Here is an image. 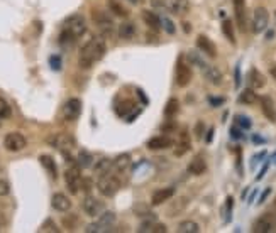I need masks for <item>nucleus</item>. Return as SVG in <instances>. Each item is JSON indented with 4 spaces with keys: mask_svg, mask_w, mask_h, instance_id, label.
<instances>
[{
    "mask_svg": "<svg viewBox=\"0 0 276 233\" xmlns=\"http://www.w3.org/2000/svg\"><path fill=\"white\" fill-rule=\"evenodd\" d=\"M230 134H232V139H241L242 137L241 129H237V127H232V129H230Z\"/></svg>",
    "mask_w": 276,
    "mask_h": 233,
    "instance_id": "nucleus-47",
    "label": "nucleus"
},
{
    "mask_svg": "<svg viewBox=\"0 0 276 233\" xmlns=\"http://www.w3.org/2000/svg\"><path fill=\"white\" fill-rule=\"evenodd\" d=\"M107 7H108V11L114 14V16L120 17V19H125V17L129 16V11H127V9L122 6L120 2H117V0H108V2H107Z\"/></svg>",
    "mask_w": 276,
    "mask_h": 233,
    "instance_id": "nucleus-27",
    "label": "nucleus"
},
{
    "mask_svg": "<svg viewBox=\"0 0 276 233\" xmlns=\"http://www.w3.org/2000/svg\"><path fill=\"white\" fill-rule=\"evenodd\" d=\"M166 231V225L163 223H155V233H165Z\"/></svg>",
    "mask_w": 276,
    "mask_h": 233,
    "instance_id": "nucleus-48",
    "label": "nucleus"
},
{
    "mask_svg": "<svg viewBox=\"0 0 276 233\" xmlns=\"http://www.w3.org/2000/svg\"><path fill=\"white\" fill-rule=\"evenodd\" d=\"M9 191H11V186H9L7 181L0 179V196H7Z\"/></svg>",
    "mask_w": 276,
    "mask_h": 233,
    "instance_id": "nucleus-43",
    "label": "nucleus"
},
{
    "mask_svg": "<svg viewBox=\"0 0 276 233\" xmlns=\"http://www.w3.org/2000/svg\"><path fill=\"white\" fill-rule=\"evenodd\" d=\"M175 196V188H163L158 189L151 198V204L153 206H158V204H163L166 201H170Z\"/></svg>",
    "mask_w": 276,
    "mask_h": 233,
    "instance_id": "nucleus-24",
    "label": "nucleus"
},
{
    "mask_svg": "<svg viewBox=\"0 0 276 233\" xmlns=\"http://www.w3.org/2000/svg\"><path fill=\"white\" fill-rule=\"evenodd\" d=\"M274 230H276V218L273 213H263L252 223V231L254 233H271Z\"/></svg>",
    "mask_w": 276,
    "mask_h": 233,
    "instance_id": "nucleus-6",
    "label": "nucleus"
},
{
    "mask_svg": "<svg viewBox=\"0 0 276 233\" xmlns=\"http://www.w3.org/2000/svg\"><path fill=\"white\" fill-rule=\"evenodd\" d=\"M92 21L93 24L98 27V31L102 33L103 38H110V36L114 34V21H112V17L108 16L107 12L95 9L92 12Z\"/></svg>",
    "mask_w": 276,
    "mask_h": 233,
    "instance_id": "nucleus-4",
    "label": "nucleus"
},
{
    "mask_svg": "<svg viewBox=\"0 0 276 233\" xmlns=\"http://www.w3.org/2000/svg\"><path fill=\"white\" fill-rule=\"evenodd\" d=\"M187 59H188V63H190V65H195V66L200 68V70H203V68L207 66V63L203 61V59L200 58V54H198L197 51H188V54H187Z\"/></svg>",
    "mask_w": 276,
    "mask_h": 233,
    "instance_id": "nucleus-37",
    "label": "nucleus"
},
{
    "mask_svg": "<svg viewBox=\"0 0 276 233\" xmlns=\"http://www.w3.org/2000/svg\"><path fill=\"white\" fill-rule=\"evenodd\" d=\"M188 174H192V176H202L203 172L207 171V162H205V159L202 157V155H195V157L190 161L188 164Z\"/></svg>",
    "mask_w": 276,
    "mask_h": 233,
    "instance_id": "nucleus-22",
    "label": "nucleus"
},
{
    "mask_svg": "<svg viewBox=\"0 0 276 233\" xmlns=\"http://www.w3.org/2000/svg\"><path fill=\"white\" fill-rule=\"evenodd\" d=\"M87 33V19L81 14H73L66 17L63 22V29L60 34V44L61 46H71L75 44L76 39Z\"/></svg>",
    "mask_w": 276,
    "mask_h": 233,
    "instance_id": "nucleus-1",
    "label": "nucleus"
},
{
    "mask_svg": "<svg viewBox=\"0 0 276 233\" xmlns=\"http://www.w3.org/2000/svg\"><path fill=\"white\" fill-rule=\"evenodd\" d=\"M257 100L259 98H257V95L254 93V90L252 88H246L241 95H239V102L244 103V105H254Z\"/></svg>",
    "mask_w": 276,
    "mask_h": 233,
    "instance_id": "nucleus-32",
    "label": "nucleus"
},
{
    "mask_svg": "<svg viewBox=\"0 0 276 233\" xmlns=\"http://www.w3.org/2000/svg\"><path fill=\"white\" fill-rule=\"evenodd\" d=\"M65 181H66V186H68V191L70 193L76 194L81 188V182H83V179H81V174H80V166L76 167H68L65 171Z\"/></svg>",
    "mask_w": 276,
    "mask_h": 233,
    "instance_id": "nucleus-11",
    "label": "nucleus"
},
{
    "mask_svg": "<svg viewBox=\"0 0 276 233\" xmlns=\"http://www.w3.org/2000/svg\"><path fill=\"white\" fill-rule=\"evenodd\" d=\"M83 211L92 218L100 216L103 213V204L97 198H93V196H87V198L83 199Z\"/></svg>",
    "mask_w": 276,
    "mask_h": 233,
    "instance_id": "nucleus-15",
    "label": "nucleus"
},
{
    "mask_svg": "<svg viewBox=\"0 0 276 233\" xmlns=\"http://www.w3.org/2000/svg\"><path fill=\"white\" fill-rule=\"evenodd\" d=\"M202 73H203V76H205V80L209 81V83L214 85V86H220V85H222V73L217 70L215 66L207 65L202 70Z\"/></svg>",
    "mask_w": 276,
    "mask_h": 233,
    "instance_id": "nucleus-23",
    "label": "nucleus"
},
{
    "mask_svg": "<svg viewBox=\"0 0 276 233\" xmlns=\"http://www.w3.org/2000/svg\"><path fill=\"white\" fill-rule=\"evenodd\" d=\"M236 120H237V123H239V127L241 129H251V122H249V118L247 117H242V115H239V117H236Z\"/></svg>",
    "mask_w": 276,
    "mask_h": 233,
    "instance_id": "nucleus-40",
    "label": "nucleus"
},
{
    "mask_svg": "<svg viewBox=\"0 0 276 233\" xmlns=\"http://www.w3.org/2000/svg\"><path fill=\"white\" fill-rule=\"evenodd\" d=\"M203 130H205V125H203V122H198L195 125V135L197 139H202L203 137Z\"/></svg>",
    "mask_w": 276,
    "mask_h": 233,
    "instance_id": "nucleus-44",
    "label": "nucleus"
},
{
    "mask_svg": "<svg viewBox=\"0 0 276 233\" xmlns=\"http://www.w3.org/2000/svg\"><path fill=\"white\" fill-rule=\"evenodd\" d=\"M176 129V123H175V120H168L165 123V125L161 127V130L163 132H171V130H175Z\"/></svg>",
    "mask_w": 276,
    "mask_h": 233,
    "instance_id": "nucleus-45",
    "label": "nucleus"
},
{
    "mask_svg": "<svg viewBox=\"0 0 276 233\" xmlns=\"http://www.w3.org/2000/svg\"><path fill=\"white\" fill-rule=\"evenodd\" d=\"M161 24L165 26V31L168 34H173L175 33V24L170 19H166V17H165V19H161Z\"/></svg>",
    "mask_w": 276,
    "mask_h": 233,
    "instance_id": "nucleus-41",
    "label": "nucleus"
},
{
    "mask_svg": "<svg viewBox=\"0 0 276 233\" xmlns=\"http://www.w3.org/2000/svg\"><path fill=\"white\" fill-rule=\"evenodd\" d=\"M266 171H268V164H266V166H264L263 169H261V172H259V174H257L256 179H257V181H259V179H263V176H264V172H266Z\"/></svg>",
    "mask_w": 276,
    "mask_h": 233,
    "instance_id": "nucleus-51",
    "label": "nucleus"
},
{
    "mask_svg": "<svg viewBox=\"0 0 276 233\" xmlns=\"http://www.w3.org/2000/svg\"><path fill=\"white\" fill-rule=\"evenodd\" d=\"M268 24H269V12L266 7H256L254 12H252V22H251V27H252V33L254 34H261L268 29Z\"/></svg>",
    "mask_w": 276,
    "mask_h": 233,
    "instance_id": "nucleus-5",
    "label": "nucleus"
},
{
    "mask_svg": "<svg viewBox=\"0 0 276 233\" xmlns=\"http://www.w3.org/2000/svg\"><path fill=\"white\" fill-rule=\"evenodd\" d=\"M178 112H180V102L176 98H171L170 102L166 103V107H165V115L168 117V118L170 117L173 118Z\"/></svg>",
    "mask_w": 276,
    "mask_h": 233,
    "instance_id": "nucleus-35",
    "label": "nucleus"
},
{
    "mask_svg": "<svg viewBox=\"0 0 276 233\" xmlns=\"http://www.w3.org/2000/svg\"><path fill=\"white\" fill-rule=\"evenodd\" d=\"M269 75H271V78H273V80H276V65L269 66Z\"/></svg>",
    "mask_w": 276,
    "mask_h": 233,
    "instance_id": "nucleus-52",
    "label": "nucleus"
},
{
    "mask_svg": "<svg viewBox=\"0 0 276 233\" xmlns=\"http://www.w3.org/2000/svg\"><path fill=\"white\" fill-rule=\"evenodd\" d=\"M241 85V73H239V66L236 68V88H239Z\"/></svg>",
    "mask_w": 276,
    "mask_h": 233,
    "instance_id": "nucleus-50",
    "label": "nucleus"
},
{
    "mask_svg": "<svg viewBox=\"0 0 276 233\" xmlns=\"http://www.w3.org/2000/svg\"><path fill=\"white\" fill-rule=\"evenodd\" d=\"M97 188L100 191L102 196H105V198H112V196L117 194V191L120 189V181L117 179L114 174H102L98 177V182H97Z\"/></svg>",
    "mask_w": 276,
    "mask_h": 233,
    "instance_id": "nucleus-3",
    "label": "nucleus"
},
{
    "mask_svg": "<svg viewBox=\"0 0 276 233\" xmlns=\"http://www.w3.org/2000/svg\"><path fill=\"white\" fill-rule=\"evenodd\" d=\"M197 48H198V51H202L203 54H207V56H210V58L217 56L215 44L212 43V41L207 38V36H203V34H200L197 38Z\"/></svg>",
    "mask_w": 276,
    "mask_h": 233,
    "instance_id": "nucleus-19",
    "label": "nucleus"
},
{
    "mask_svg": "<svg viewBox=\"0 0 276 233\" xmlns=\"http://www.w3.org/2000/svg\"><path fill=\"white\" fill-rule=\"evenodd\" d=\"M39 231H51V233H60V226L54 223L51 218H48L46 221L41 225V228H39Z\"/></svg>",
    "mask_w": 276,
    "mask_h": 233,
    "instance_id": "nucleus-38",
    "label": "nucleus"
},
{
    "mask_svg": "<svg viewBox=\"0 0 276 233\" xmlns=\"http://www.w3.org/2000/svg\"><path fill=\"white\" fill-rule=\"evenodd\" d=\"M188 198L187 196H176L175 199H171V203H170V206L166 208V216H170V218H176V216H180L185 209H187L188 206Z\"/></svg>",
    "mask_w": 276,
    "mask_h": 233,
    "instance_id": "nucleus-13",
    "label": "nucleus"
},
{
    "mask_svg": "<svg viewBox=\"0 0 276 233\" xmlns=\"http://www.w3.org/2000/svg\"><path fill=\"white\" fill-rule=\"evenodd\" d=\"M209 102L212 107H219V105H222L224 103V98H214V97H210L209 98Z\"/></svg>",
    "mask_w": 276,
    "mask_h": 233,
    "instance_id": "nucleus-46",
    "label": "nucleus"
},
{
    "mask_svg": "<svg viewBox=\"0 0 276 233\" xmlns=\"http://www.w3.org/2000/svg\"><path fill=\"white\" fill-rule=\"evenodd\" d=\"M130 2H132V4H137V2H139V0H130Z\"/></svg>",
    "mask_w": 276,
    "mask_h": 233,
    "instance_id": "nucleus-55",
    "label": "nucleus"
},
{
    "mask_svg": "<svg viewBox=\"0 0 276 233\" xmlns=\"http://www.w3.org/2000/svg\"><path fill=\"white\" fill-rule=\"evenodd\" d=\"M51 206L56 209V211L66 213V211H70V208H71V201L66 194L56 193V194H53V198H51Z\"/></svg>",
    "mask_w": 276,
    "mask_h": 233,
    "instance_id": "nucleus-20",
    "label": "nucleus"
},
{
    "mask_svg": "<svg viewBox=\"0 0 276 233\" xmlns=\"http://www.w3.org/2000/svg\"><path fill=\"white\" fill-rule=\"evenodd\" d=\"M115 221V213L112 211H105L100 214V220L92 223V225H88L85 228V231L88 233H98V231H108L110 230V226L114 225Z\"/></svg>",
    "mask_w": 276,
    "mask_h": 233,
    "instance_id": "nucleus-10",
    "label": "nucleus"
},
{
    "mask_svg": "<svg viewBox=\"0 0 276 233\" xmlns=\"http://www.w3.org/2000/svg\"><path fill=\"white\" fill-rule=\"evenodd\" d=\"M163 7L175 16H182L190 11V2L188 0H163Z\"/></svg>",
    "mask_w": 276,
    "mask_h": 233,
    "instance_id": "nucleus-14",
    "label": "nucleus"
},
{
    "mask_svg": "<svg viewBox=\"0 0 276 233\" xmlns=\"http://www.w3.org/2000/svg\"><path fill=\"white\" fill-rule=\"evenodd\" d=\"M49 65H51V68L54 71H58L61 68V59H60V56H51L49 58Z\"/></svg>",
    "mask_w": 276,
    "mask_h": 233,
    "instance_id": "nucleus-42",
    "label": "nucleus"
},
{
    "mask_svg": "<svg viewBox=\"0 0 276 233\" xmlns=\"http://www.w3.org/2000/svg\"><path fill=\"white\" fill-rule=\"evenodd\" d=\"M207 134H209V135H207V142H210V140H212V134H214V130H209V132H207Z\"/></svg>",
    "mask_w": 276,
    "mask_h": 233,
    "instance_id": "nucleus-53",
    "label": "nucleus"
},
{
    "mask_svg": "<svg viewBox=\"0 0 276 233\" xmlns=\"http://www.w3.org/2000/svg\"><path fill=\"white\" fill-rule=\"evenodd\" d=\"M173 147V140L168 135H156L148 140V149L149 150H165Z\"/></svg>",
    "mask_w": 276,
    "mask_h": 233,
    "instance_id": "nucleus-16",
    "label": "nucleus"
},
{
    "mask_svg": "<svg viewBox=\"0 0 276 233\" xmlns=\"http://www.w3.org/2000/svg\"><path fill=\"white\" fill-rule=\"evenodd\" d=\"M51 144H53V147H56L63 155H66V157L73 152V149L76 145L75 139L70 134H56L51 139Z\"/></svg>",
    "mask_w": 276,
    "mask_h": 233,
    "instance_id": "nucleus-7",
    "label": "nucleus"
},
{
    "mask_svg": "<svg viewBox=\"0 0 276 233\" xmlns=\"http://www.w3.org/2000/svg\"><path fill=\"white\" fill-rule=\"evenodd\" d=\"M76 161H78V166L83 167V169H88V167L93 166V157H92V154L87 152V150H80Z\"/></svg>",
    "mask_w": 276,
    "mask_h": 233,
    "instance_id": "nucleus-33",
    "label": "nucleus"
},
{
    "mask_svg": "<svg viewBox=\"0 0 276 233\" xmlns=\"http://www.w3.org/2000/svg\"><path fill=\"white\" fill-rule=\"evenodd\" d=\"M193 78V73H192V68H190V63H185L183 59H178L176 63V71H175V80H176V85L180 88H185V86L190 85Z\"/></svg>",
    "mask_w": 276,
    "mask_h": 233,
    "instance_id": "nucleus-8",
    "label": "nucleus"
},
{
    "mask_svg": "<svg viewBox=\"0 0 276 233\" xmlns=\"http://www.w3.org/2000/svg\"><path fill=\"white\" fill-rule=\"evenodd\" d=\"M249 85H251L252 90H261L266 86L264 75L259 70H256V68H252V70L249 71Z\"/></svg>",
    "mask_w": 276,
    "mask_h": 233,
    "instance_id": "nucleus-25",
    "label": "nucleus"
},
{
    "mask_svg": "<svg viewBox=\"0 0 276 233\" xmlns=\"http://www.w3.org/2000/svg\"><path fill=\"white\" fill-rule=\"evenodd\" d=\"M41 164L44 166V169L51 174L53 177L58 176V167H56V162H54V159L51 157V155H41L39 157Z\"/></svg>",
    "mask_w": 276,
    "mask_h": 233,
    "instance_id": "nucleus-30",
    "label": "nucleus"
},
{
    "mask_svg": "<svg viewBox=\"0 0 276 233\" xmlns=\"http://www.w3.org/2000/svg\"><path fill=\"white\" fill-rule=\"evenodd\" d=\"M112 166V161L110 159H100L97 164L93 166V171H95V174H98V176H102V174H105V172H108V169H110Z\"/></svg>",
    "mask_w": 276,
    "mask_h": 233,
    "instance_id": "nucleus-36",
    "label": "nucleus"
},
{
    "mask_svg": "<svg viewBox=\"0 0 276 233\" xmlns=\"http://www.w3.org/2000/svg\"><path fill=\"white\" fill-rule=\"evenodd\" d=\"M143 21L146 22V26H149L155 31H158L161 27V19L158 17V14L153 11H143Z\"/></svg>",
    "mask_w": 276,
    "mask_h": 233,
    "instance_id": "nucleus-26",
    "label": "nucleus"
},
{
    "mask_svg": "<svg viewBox=\"0 0 276 233\" xmlns=\"http://www.w3.org/2000/svg\"><path fill=\"white\" fill-rule=\"evenodd\" d=\"M81 113V100L80 98H70L63 105V118L66 122H75Z\"/></svg>",
    "mask_w": 276,
    "mask_h": 233,
    "instance_id": "nucleus-12",
    "label": "nucleus"
},
{
    "mask_svg": "<svg viewBox=\"0 0 276 233\" xmlns=\"http://www.w3.org/2000/svg\"><path fill=\"white\" fill-rule=\"evenodd\" d=\"M107 51V46H105V41L102 38H95L92 41H88L83 48L80 49V54H78V65L81 70H88L92 68L95 63L100 61L103 58V54Z\"/></svg>",
    "mask_w": 276,
    "mask_h": 233,
    "instance_id": "nucleus-2",
    "label": "nucleus"
},
{
    "mask_svg": "<svg viewBox=\"0 0 276 233\" xmlns=\"http://www.w3.org/2000/svg\"><path fill=\"white\" fill-rule=\"evenodd\" d=\"M222 33L225 34V38L229 39V43L230 44H236V33H234V26H232V22L225 19L222 22Z\"/></svg>",
    "mask_w": 276,
    "mask_h": 233,
    "instance_id": "nucleus-34",
    "label": "nucleus"
},
{
    "mask_svg": "<svg viewBox=\"0 0 276 233\" xmlns=\"http://www.w3.org/2000/svg\"><path fill=\"white\" fill-rule=\"evenodd\" d=\"M190 149H192V140H190V135L187 130H183L182 134H180V139L178 142H176L173 152L176 157H182V155H185L187 152H190Z\"/></svg>",
    "mask_w": 276,
    "mask_h": 233,
    "instance_id": "nucleus-18",
    "label": "nucleus"
},
{
    "mask_svg": "<svg viewBox=\"0 0 276 233\" xmlns=\"http://www.w3.org/2000/svg\"><path fill=\"white\" fill-rule=\"evenodd\" d=\"M273 214H274V218H276V201H274V213Z\"/></svg>",
    "mask_w": 276,
    "mask_h": 233,
    "instance_id": "nucleus-54",
    "label": "nucleus"
},
{
    "mask_svg": "<svg viewBox=\"0 0 276 233\" xmlns=\"http://www.w3.org/2000/svg\"><path fill=\"white\" fill-rule=\"evenodd\" d=\"M11 107H9V103L6 102V98L0 97V120H4V118H9L11 117Z\"/></svg>",
    "mask_w": 276,
    "mask_h": 233,
    "instance_id": "nucleus-39",
    "label": "nucleus"
},
{
    "mask_svg": "<svg viewBox=\"0 0 276 233\" xmlns=\"http://www.w3.org/2000/svg\"><path fill=\"white\" fill-rule=\"evenodd\" d=\"M234 12H236V21L237 27L242 31H246L247 19H246V0H234Z\"/></svg>",
    "mask_w": 276,
    "mask_h": 233,
    "instance_id": "nucleus-17",
    "label": "nucleus"
},
{
    "mask_svg": "<svg viewBox=\"0 0 276 233\" xmlns=\"http://www.w3.org/2000/svg\"><path fill=\"white\" fill-rule=\"evenodd\" d=\"M4 147H6L9 152H21V150H24L27 147V140L19 132H11V134H7L6 139H4Z\"/></svg>",
    "mask_w": 276,
    "mask_h": 233,
    "instance_id": "nucleus-9",
    "label": "nucleus"
},
{
    "mask_svg": "<svg viewBox=\"0 0 276 233\" xmlns=\"http://www.w3.org/2000/svg\"><path fill=\"white\" fill-rule=\"evenodd\" d=\"M269 193H271V189L268 188V189H266V191H264V193H263V194H261V198H259V201H257V203H259V204H261V203H264V199H266V198H268V196H269Z\"/></svg>",
    "mask_w": 276,
    "mask_h": 233,
    "instance_id": "nucleus-49",
    "label": "nucleus"
},
{
    "mask_svg": "<svg viewBox=\"0 0 276 233\" xmlns=\"http://www.w3.org/2000/svg\"><path fill=\"white\" fill-rule=\"evenodd\" d=\"M117 34H119L120 39H132L135 36V26L132 22H122L117 29Z\"/></svg>",
    "mask_w": 276,
    "mask_h": 233,
    "instance_id": "nucleus-28",
    "label": "nucleus"
},
{
    "mask_svg": "<svg viewBox=\"0 0 276 233\" xmlns=\"http://www.w3.org/2000/svg\"><path fill=\"white\" fill-rule=\"evenodd\" d=\"M129 166H130V154L124 152V154H120V155H117V157H115V161H114V167H115L119 172L127 171V167H129Z\"/></svg>",
    "mask_w": 276,
    "mask_h": 233,
    "instance_id": "nucleus-29",
    "label": "nucleus"
},
{
    "mask_svg": "<svg viewBox=\"0 0 276 233\" xmlns=\"http://www.w3.org/2000/svg\"><path fill=\"white\" fill-rule=\"evenodd\" d=\"M259 105H261V112H263V115L268 118L269 122H276V107H274L273 100H271L269 97H261Z\"/></svg>",
    "mask_w": 276,
    "mask_h": 233,
    "instance_id": "nucleus-21",
    "label": "nucleus"
},
{
    "mask_svg": "<svg viewBox=\"0 0 276 233\" xmlns=\"http://www.w3.org/2000/svg\"><path fill=\"white\" fill-rule=\"evenodd\" d=\"M180 233H198L200 231V225L197 221H192V220H185L178 225L176 228Z\"/></svg>",
    "mask_w": 276,
    "mask_h": 233,
    "instance_id": "nucleus-31",
    "label": "nucleus"
}]
</instances>
